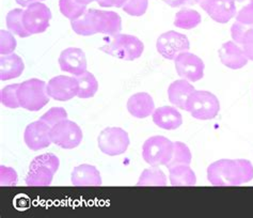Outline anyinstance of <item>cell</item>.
Returning a JSON list of instances; mask_svg holds the SVG:
<instances>
[{
  "mask_svg": "<svg viewBox=\"0 0 253 218\" xmlns=\"http://www.w3.org/2000/svg\"><path fill=\"white\" fill-rule=\"evenodd\" d=\"M71 26L74 32L83 37L96 34L115 36L121 31L122 21L113 11L88 9L81 17L71 21Z\"/></svg>",
  "mask_w": 253,
  "mask_h": 218,
  "instance_id": "1",
  "label": "cell"
},
{
  "mask_svg": "<svg viewBox=\"0 0 253 218\" xmlns=\"http://www.w3.org/2000/svg\"><path fill=\"white\" fill-rule=\"evenodd\" d=\"M208 179L214 186H239L253 179V166L248 160H220L210 165Z\"/></svg>",
  "mask_w": 253,
  "mask_h": 218,
  "instance_id": "2",
  "label": "cell"
},
{
  "mask_svg": "<svg viewBox=\"0 0 253 218\" xmlns=\"http://www.w3.org/2000/svg\"><path fill=\"white\" fill-rule=\"evenodd\" d=\"M111 37L109 42L101 47V50L106 54L125 61L136 60L143 54L144 45L137 37L123 34Z\"/></svg>",
  "mask_w": 253,
  "mask_h": 218,
  "instance_id": "3",
  "label": "cell"
},
{
  "mask_svg": "<svg viewBox=\"0 0 253 218\" xmlns=\"http://www.w3.org/2000/svg\"><path fill=\"white\" fill-rule=\"evenodd\" d=\"M59 165V158L51 153L33 158L26 176V184L28 186H49Z\"/></svg>",
  "mask_w": 253,
  "mask_h": 218,
  "instance_id": "4",
  "label": "cell"
},
{
  "mask_svg": "<svg viewBox=\"0 0 253 218\" xmlns=\"http://www.w3.org/2000/svg\"><path fill=\"white\" fill-rule=\"evenodd\" d=\"M17 95L21 107L29 111H39L49 102L47 84L38 78H31L19 84Z\"/></svg>",
  "mask_w": 253,
  "mask_h": 218,
  "instance_id": "5",
  "label": "cell"
},
{
  "mask_svg": "<svg viewBox=\"0 0 253 218\" xmlns=\"http://www.w3.org/2000/svg\"><path fill=\"white\" fill-rule=\"evenodd\" d=\"M185 110L198 120H211L217 117L220 110V103L211 92L195 90L188 97Z\"/></svg>",
  "mask_w": 253,
  "mask_h": 218,
  "instance_id": "6",
  "label": "cell"
},
{
  "mask_svg": "<svg viewBox=\"0 0 253 218\" xmlns=\"http://www.w3.org/2000/svg\"><path fill=\"white\" fill-rule=\"evenodd\" d=\"M174 143L164 136L149 138L142 147V157L150 166H167L171 161Z\"/></svg>",
  "mask_w": 253,
  "mask_h": 218,
  "instance_id": "7",
  "label": "cell"
},
{
  "mask_svg": "<svg viewBox=\"0 0 253 218\" xmlns=\"http://www.w3.org/2000/svg\"><path fill=\"white\" fill-rule=\"evenodd\" d=\"M98 148L104 154L117 156L125 153L129 145L127 131L120 128H107L101 131L97 138Z\"/></svg>",
  "mask_w": 253,
  "mask_h": 218,
  "instance_id": "8",
  "label": "cell"
},
{
  "mask_svg": "<svg viewBox=\"0 0 253 218\" xmlns=\"http://www.w3.org/2000/svg\"><path fill=\"white\" fill-rule=\"evenodd\" d=\"M50 138L52 143L60 148L75 149L83 141V131L75 122L66 119L51 128Z\"/></svg>",
  "mask_w": 253,
  "mask_h": 218,
  "instance_id": "9",
  "label": "cell"
},
{
  "mask_svg": "<svg viewBox=\"0 0 253 218\" xmlns=\"http://www.w3.org/2000/svg\"><path fill=\"white\" fill-rule=\"evenodd\" d=\"M51 12L46 4L40 2L31 3L24 10L23 24L30 35H38L49 27Z\"/></svg>",
  "mask_w": 253,
  "mask_h": 218,
  "instance_id": "10",
  "label": "cell"
},
{
  "mask_svg": "<svg viewBox=\"0 0 253 218\" xmlns=\"http://www.w3.org/2000/svg\"><path fill=\"white\" fill-rule=\"evenodd\" d=\"M156 48L164 58L174 60L179 54L189 50L190 44L188 38L185 35L170 30L158 37Z\"/></svg>",
  "mask_w": 253,
  "mask_h": 218,
  "instance_id": "11",
  "label": "cell"
},
{
  "mask_svg": "<svg viewBox=\"0 0 253 218\" xmlns=\"http://www.w3.org/2000/svg\"><path fill=\"white\" fill-rule=\"evenodd\" d=\"M175 70L179 77L188 82H198L204 76V62L200 57L189 51L179 54L175 59Z\"/></svg>",
  "mask_w": 253,
  "mask_h": 218,
  "instance_id": "12",
  "label": "cell"
},
{
  "mask_svg": "<svg viewBox=\"0 0 253 218\" xmlns=\"http://www.w3.org/2000/svg\"><path fill=\"white\" fill-rule=\"evenodd\" d=\"M79 85L76 77L56 76L51 78L47 84V93L49 97L56 101L66 102L77 96Z\"/></svg>",
  "mask_w": 253,
  "mask_h": 218,
  "instance_id": "13",
  "label": "cell"
},
{
  "mask_svg": "<svg viewBox=\"0 0 253 218\" xmlns=\"http://www.w3.org/2000/svg\"><path fill=\"white\" fill-rule=\"evenodd\" d=\"M51 127L39 120L30 123L25 130L24 140L27 147L32 151H39L49 147L52 143L50 138Z\"/></svg>",
  "mask_w": 253,
  "mask_h": 218,
  "instance_id": "14",
  "label": "cell"
},
{
  "mask_svg": "<svg viewBox=\"0 0 253 218\" xmlns=\"http://www.w3.org/2000/svg\"><path fill=\"white\" fill-rule=\"evenodd\" d=\"M197 3L219 24H226L236 14L235 0H197Z\"/></svg>",
  "mask_w": 253,
  "mask_h": 218,
  "instance_id": "15",
  "label": "cell"
},
{
  "mask_svg": "<svg viewBox=\"0 0 253 218\" xmlns=\"http://www.w3.org/2000/svg\"><path fill=\"white\" fill-rule=\"evenodd\" d=\"M60 69L74 76H79L86 71V58L84 51L77 47L64 49L59 57Z\"/></svg>",
  "mask_w": 253,
  "mask_h": 218,
  "instance_id": "16",
  "label": "cell"
},
{
  "mask_svg": "<svg viewBox=\"0 0 253 218\" xmlns=\"http://www.w3.org/2000/svg\"><path fill=\"white\" fill-rule=\"evenodd\" d=\"M219 58L225 67L232 70H239L248 63L249 59L244 54L243 48L232 41L225 42L219 49Z\"/></svg>",
  "mask_w": 253,
  "mask_h": 218,
  "instance_id": "17",
  "label": "cell"
},
{
  "mask_svg": "<svg viewBox=\"0 0 253 218\" xmlns=\"http://www.w3.org/2000/svg\"><path fill=\"white\" fill-rule=\"evenodd\" d=\"M72 184L74 186H101L102 176L92 165L84 164L75 167L72 173Z\"/></svg>",
  "mask_w": 253,
  "mask_h": 218,
  "instance_id": "18",
  "label": "cell"
},
{
  "mask_svg": "<svg viewBox=\"0 0 253 218\" xmlns=\"http://www.w3.org/2000/svg\"><path fill=\"white\" fill-rule=\"evenodd\" d=\"M127 110L132 117L144 119L153 115L155 110V104L150 94L145 92H139L128 98Z\"/></svg>",
  "mask_w": 253,
  "mask_h": 218,
  "instance_id": "19",
  "label": "cell"
},
{
  "mask_svg": "<svg viewBox=\"0 0 253 218\" xmlns=\"http://www.w3.org/2000/svg\"><path fill=\"white\" fill-rule=\"evenodd\" d=\"M153 122H154L158 128L167 131L176 130L181 127L183 123L182 115L176 108L171 106H163L154 110L153 112Z\"/></svg>",
  "mask_w": 253,
  "mask_h": 218,
  "instance_id": "20",
  "label": "cell"
},
{
  "mask_svg": "<svg viewBox=\"0 0 253 218\" xmlns=\"http://www.w3.org/2000/svg\"><path fill=\"white\" fill-rule=\"evenodd\" d=\"M196 89L186 79H178V81L173 82L168 88V97L170 103L174 106L184 109L186 108V103L189 95Z\"/></svg>",
  "mask_w": 253,
  "mask_h": 218,
  "instance_id": "21",
  "label": "cell"
},
{
  "mask_svg": "<svg viewBox=\"0 0 253 218\" xmlns=\"http://www.w3.org/2000/svg\"><path fill=\"white\" fill-rule=\"evenodd\" d=\"M25 69L23 59L16 54L4 55L0 58V79L11 81L21 76Z\"/></svg>",
  "mask_w": 253,
  "mask_h": 218,
  "instance_id": "22",
  "label": "cell"
},
{
  "mask_svg": "<svg viewBox=\"0 0 253 218\" xmlns=\"http://www.w3.org/2000/svg\"><path fill=\"white\" fill-rule=\"evenodd\" d=\"M172 186H194L197 177L189 165H178L169 169Z\"/></svg>",
  "mask_w": 253,
  "mask_h": 218,
  "instance_id": "23",
  "label": "cell"
},
{
  "mask_svg": "<svg viewBox=\"0 0 253 218\" xmlns=\"http://www.w3.org/2000/svg\"><path fill=\"white\" fill-rule=\"evenodd\" d=\"M201 21L202 17L198 11L188 8H183L175 14L174 26H176L177 28L189 30L196 28L201 23Z\"/></svg>",
  "mask_w": 253,
  "mask_h": 218,
  "instance_id": "24",
  "label": "cell"
},
{
  "mask_svg": "<svg viewBox=\"0 0 253 218\" xmlns=\"http://www.w3.org/2000/svg\"><path fill=\"white\" fill-rule=\"evenodd\" d=\"M75 77L79 85V91L77 94L79 98H90L96 94L98 90V82L92 73L85 71L84 74Z\"/></svg>",
  "mask_w": 253,
  "mask_h": 218,
  "instance_id": "25",
  "label": "cell"
},
{
  "mask_svg": "<svg viewBox=\"0 0 253 218\" xmlns=\"http://www.w3.org/2000/svg\"><path fill=\"white\" fill-rule=\"evenodd\" d=\"M166 185H167V176L164 171L153 166L143 171L137 183V186H166Z\"/></svg>",
  "mask_w": 253,
  "mask_h": 218,
  "instance_id": "26",
  "label": "cell"
},
{
  "mask_svg": "<svg viewBox=\"0 0 253 218\" xmlns=\"http://www.w3.org/2000/svg\"><path fill=\"white\" fill-rule=\"evenodd\" d=\"M23 13L22 9H13L8 14H6V26L13 35H15L19 38H28L31 35L26 30L23 24Z\"/></svg>",
  "mask_w": 253,
  "mask_h": 218,
  "instance_id": "27",
  "label": "cell"
},
{
  "mask_svg": "<svg viewBox=\"0 0 253 218\" xmlns=\"http://www.w3.org/2000/svg\"><path fill=\"white\" fill-rule=\"evenodd\" d=\"M173 143H174L173 155H172L171 161L167 164V166L166 167L170 169L175 166H178V165H190L192 156H191V152L187 145L181 141H176Z\"/></svg>",
  "mask_w": 253,
  "mask_h": 218,
  "instance_id": "28",
  "label": "cell"
},
{
  "mask_svg": "<svg viewBox=\"0 0 253 218\" xmlns=\"http://www.w3.org/2000/svg\"><path fill=\"white\" fill-rule=\"evenodd\" d=\"M59 8L62 15L71 21L81 17L88 10L86 5L78 3L76 0H59Z\"/></svg>",
  "mask_w": 253,
  "mask_h": 218,
  "instance_id": "29",
  "label": "cell"
},
{
  "mask_svg": "<svg viewBox=\"0 0 253 218\" xmlns=\"http://www.w3.org/2000/svg\"><path fill=\"white\" fill-rule=\"evenodd\" d=\"M236 22L244 25H253V0H235Z\"/></svg>",
  "mask_w": 253,
  "mask_h": 218,
  "instance_id": "30",
  "label": "cell"
},
{
  "mask_svg": "<svg viewBox=\"0 0 253 218\" xmlns=\"http://www.w3.org/2000/svg\"><path fill=\"white\" fill-rule=\"evenodd\" d=\"M19 87V84L9 85L4 87L1 92H0V100H1V104L3 106L8 108H18L21 107V104L18 101L17 90Z\"/></svg>",
  "mask_w": 253,
  "mask_h": 218,
  "instance_id": "31",
  "label": "cell"
},
{
  "mask_svg": "<svg viewBox=\"0 0 253 218\" xmlns=\"http://www.w3.org/2000/svg\"><path fill=\"white\" fill-rule=\"evenodd\" d=\"M148 6L149 0H127L122 9L130 16H142Z\"/></svg>",
  "mask_w": 253,
  "mask_h": 218,
  "instance_id": "32",
  "label": "cell"
},
{
  "mask_svg": "<svg viewBox=\"0 0 253 218\" xmlns=\"http://www.w3.org/2000/svg\"><path fill=\"white\" fill-rule=\"evenodd\" d=\"M68 119V112L62 107H52L41 117L40 120L47 123L49 127H54L57 123Z\"/></svg>",
  "mask_w": 253,
  "mask_h": 218,
  "instance_id": "33",
  "label": "cell"
},
{
  "mask_svg": "<svg viewBox=\"0 0 253 218\" xmlns=\"http://www.w3.org/2000/svg\"><path fill=\"white\" fill-rule=\"evenodd\" d=\"M16 48V40L12 32L1 30L0 31V54L1 56L13 54Z\"/></svg>",
  "mask_w": 253,
  "mask_h": 218,
  "instance_id": "34",
  "label": "cell"
},
{
  "mask_svg": "<svg viewBox=\"0 0 253 218\" xmlns=\"http://www.w3.org/2000/svg\"><path fill=\"white\" fill-rule=\"evenodd\" d=\"M241 45L246 57L253 61V25L246 29Z\"/></svg>",
  "mask_w": 253,
  "mask_h": 218,
  "instance_id": "35",
  "label": "cell"
},
{
  "mask_svg": "<svg viewBox=\"0 0 253 218\" xmlns=\"http://www.w3.org/2000/svg\"><path fill=\"white\" fill-rule=\"evenodd\" d=\"M0 180L2 186H14L17 184V174L10 167H0Z\"/></svg>",
  "mask_w": 253,
  "mask_h": 218,
  "instance_id": "36",
  "label": "cell"
},
{
  "mask_svg": "<svg viewBox=\"0 0 253 218\" xmlns=\"http://www.w3.org/2000/svg\"><path fill=\"white\" fill-rule=\"evenodd\" d=\"M247 27H248V25H244V24L238 23V22H235L232 25L231 36H232L233 41H234L236 44H238V45L242 44L243 37H244V34H245L246 29H247Z\"/></svg>",
  "mask_w": 253,
  "mask_h": 218,
  "instance_id": "37",
  "label": "cell"
},
{
  "mask_svg": "<svg viewBox=\"0 0 253 218\" xmlns=\"http://www.w3.org/2000/svg\"><path fill=\"white\" fill-rule=\"evenodd\" d=\"M127 2V0H98L97 3L102 8H123L124 4Z\"/></svg>",
  "mask_w": 253,
  "mask_h": 218,
  "instance_id": "38",
  "label": "cell"
},
{
  "mask_svg": "<svg viewBox=\"0 0 253 218\" xmlns=\"http://www.w3.org/2000/svg\"><path fill=\"white\" fill-rule=\"evenodd\" d=\"M165 3L172 6V8H178V6L192 5L197 3V0H163Z\"/></svg>",
  "mask_w": 253,
  "mask_h": 218,
  "instance_id": "39",
  "label": "cell"
},
{
  "mask_svg": "<svg viewBox=\"0 0 253 218\" xmlns=\"http://www.w3.org/2000/svg\"><path fill=\"white\" fill-rule=\"evenodd\" d=\"M15 1H16V3H18L19 5L26 6V8H27V6H28V5H30L31 3L43 1V0H15Z\"/></svg>",
  "mask_w": 253,
  "mask_h": 218,
  "instance_id": "40",
  "label": "cell"
},
{
  "mask_svg": "<svg viewBox=\"0 0 253 218\" xmlns=\"http://www.w3.org/2000/svg\"><path fill=\"white\" fill-rule=\"evenodd\" d=\"M76 1L78 2V3H81V4H84V5H88V4H90V3H92V2H94V1H98V0H76Z\"/></svg>",
  "mask_w": 253,
  "mask_h": 218,
  "instance_id": "41",
  "label": "cell"
}]
</instances>
